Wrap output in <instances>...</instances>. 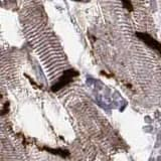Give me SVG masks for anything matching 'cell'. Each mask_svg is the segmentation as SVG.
Here are the masks:
<instances>
[{
    "label": "cell",
    "instance_id": "obj_1",
    "mask_svg": "<svg viewBox=\"0 0 161 161\" xmlns=\"http://www.w3.org/2000/svg\"><path fill=\"white\" fill-rule=\"evenodd\" d=\"M80 75V72L75 70V68H70V70H67L64 72L63 76L59 79V80L52 87V92L56 93V92H59L60 89H63L66 86H68L70 84L72 79L76 78Z\"/></svg>",
    "mask_w": 161,
    "mask_h": 161
},
{
    "label": "cell",
    "instance_id": "obj_2",
    "mask_svg": "<svg viewBox=\"0 0 161 161\" xmlns=\"http://www.w3.org/2000/svg\"><path fill=\"white\" fill-rule=\"evenodd\" d=\"M136 36L139 38L141 41L147 45L148 47H150L154 51L158 52L161 53V43L158 40H156L154 37H152L150 34H148L146 32H136Z\"/></svg>",
    "mask_w": 161,
    "mask_h": 161
},
{
    "label": "cell",
    "instance_id": "obj_3",
    "mask_svg": "<svg viewBox=\"0 0 161 161\" xmlns=\"http://www.w3.org/2000/svg\"><path fill=\"white\" fill-rule=\"evenodd\" d=\"M43 150L47 151V152H51L52 154H56V155H60L62 157H67V156H70V152L68 150H63V149H52V148H49V147H47L44 146Z\"/></svg>",
    "mask_w": 161,
    "mask_h": 161
},
{
    "label": "cell",
    "instance_id": "obj_4",
    "mask_svg": "<svg viewBox=\"0 0 161 161\" xmlns=\"http://www.w3.org/2000/svg\"><path fill=\"white\" fill-rule=\"evenodd\" d=\"M122 4H123V7L126 9H128L129 11H133V6L131 1H128V0H122Z\"/></svg>",
    "mask_w": 161,
    "mask_h": 161
},
{
    "label": "cell",
    "instance_id": "obj_5",
    "mask_svg": "<svg viewBox=\"0 0 161 161\" xmlns=\"http://www.w3.org/2000/svg\"><path fill=\"white\" fill-rule=\"evenodd\" d=\"M8 106H9V104H8V103H6L5 106H4V109L2 110V113H1V115H4L5 113H7L6 111H8Z\"/></svg>",
    "mask_w": 161,
    "mask_h": 161
}]
</instances>
